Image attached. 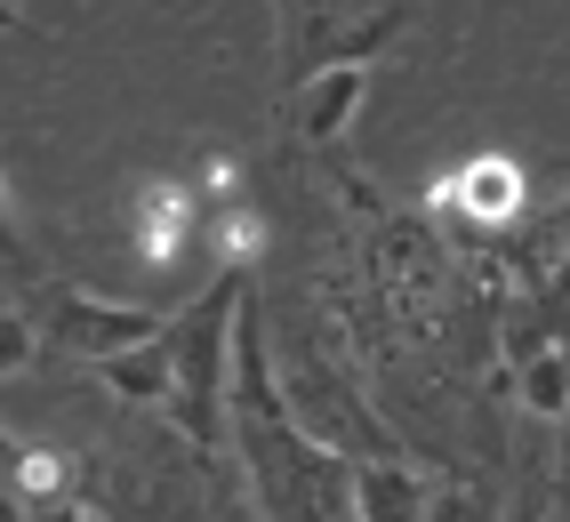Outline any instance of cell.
Wrapping results in <instances>:
<instances>
[{"instance_id": "obj_1", "label": "cell", "mask_w": 570, "mask_h": 522, "mask_svg": "<svg viewBox=\"0 0 570 522\" xmlns=\"http://www.w3.org/2000/svg\"><path fill=\"white\" fill-rule=\"evenodd\" d=\"M225 418H234V451L265 522H354V466L322 451L314 434H297V418L282 410L257 297H242V322H234V402H225Z\"/></svg>"}, {"instance_id": "obj_2", "label": "cell", "mask_w": 570, "mask_h": 522, "mask_svg": "<svg viewBox=\"0 0 570 522\" xmlns=\"http://www.w3.org/2000/svg\"><path fill=\"white\" fill-rule=\"evenodd\" d=\"M242 297H249V274L242 266H217V282H202L185 297V314H169L161 346H169V426L194 442L202 466H225L234 451V322H242Z\"/></svg>"}, {"instance_id": "obj_3", "label": "cell", "mask_w": 570, "mask_h": 522, "mask_svg": "<svg viewBox=\"0 0 570 522\" xmlns=\"http://www.w3.org/2000/svg\"><path fill=\"white\" fill-rule=\"evenodd\" d=\"M274 386H282V410L297 418V434H314L322 451H337L346 466H377V459H410L402 442H394V426L370 410V394L337 370L330 354H314V346H297V354H282L274 362Z\"/></svg>"}, {"instance_id": "obj_4", "label": "cell", "mask_w": 570, "mask_h": 522, "mask_svg": "<svg viewBox=\"0 0 570 522\" xmlns=\"http://www.w3.org/2000/svg\"><path fill=\"white\" fill-rule=\"evenodd\" d=\"M282 9V72L289 89L337 65H370L402 32L410 0H274Z\"/></svg>"}, {"instance_id": "obj_5", "label": "cell", "mask_w": 570, "mask_h": 522, "mask_svg": "<svg viewBox=\"0 0 570 522\" xmlns=\"http://www.w3.org/2000/svg\"><path fill=\"white\" fill-rule=\"evenodd\" d=\"M24 314H32V329L57 346V354H72V362H112V354H129V346H154L161 338V314L154 306H129V297H97V289H81V282H41V289H24Z\"/></svg>"}, {"instance_id": "obj_6", "label": "cell", "mask_w": 570, "mask_h": 522, "mask_svg": "<svg viewBox=\"0 0 570 522\" xmlns=\"http://www.w3.org/2000/svg\"><path fill=\"white\" fill-rule=\"evenodd\" d=\"M434 209L474 234H507V226H522V169L507 154H474L434 185Z\"/></svg>"}, {"instance_id": "obj_7", "label": "cell", "mask_w": 570, "mask_h": 522, "mask_svg": "<svg viewBox=\"0 0 570 522\" xmlns=\"http://www.w3.org/2000/svg\"><path fill=\"white\" fill-rule=\"evenodd\" d=\"M194 234H202V194H194V185L145 177L137 194H129V242H137L145 266H177Z\"/></svg>"}, {"instance_id": "obj_8", "label": "cell", "mask_w": 570, "mask_h": 522, "mask_svg": "<svg viewBox=\"0 0 570 522\" xmlns=\"http://www.w3.org/2000/svg\"><path fill=\"white\" fill-rule=\"evenodd\" d=\"M362 97H370V72H362V65H337V72H314V81H297V89H289V137L337 145V137L354 129Z\"/></svg>"}, {"instance_id": "obj_9", "label": "cell", "mask_w": 570, "mask_h": 522, "mask_svg": "<svg viewBox=\"0 0 570 522\" xmlns=\"http://www.w3.org/2000/svg\"><path fill=\"white\" fill-rule=\"evenodd\" d=\"M426 499H434V482L410 459L354 466V522H426Z\"/></svg>"}, {"instance_id": "obj_10", "label": "cell", "mask_w": 570, "mask_h": 522, "mask_svg": "<svg viewBox=\"0 0 570 522\" xmlns=\"http://www.w3.org/2000/svg\"><path fill=\"white\" fill-rule=\"evenodd\" d=\"M97 378L121 394V402H169V346L161 338L154 346H129V354L97 362Z\"/></svg>"}, {"instance_id": "obj_11", "label": "cell", "mask_w": 570, "mask_h": 522, "mask_svg": "<svg viewBox=\"0 0 570 522\" xmlns=\"http://www.w3.org/2000/svg\"><path fill=\"white\" fill-rule=\"evenodd\" d=\"M426 522H499V491H490V482H434V499H426Z\"/></svg>"}, {"instance_id": "obj_12", "label": "cell", "mask_w": 570, "mask_h": 522, "mask_svg": "<svg viewBox=\"0 0 570 522\" xmlns=\"http://www.w3.org/2000/svg\"><path fill=\"white\" fill-rule=\"evenodd\" d=\"M0 274H9L17 289H41V257H32V242L17 234V209H9V185H0Z\"/></svg>"}, {"instance_id": "obj_13", "label": "cell", "mask_w": 570, "mask_h": 522, "mask_svg": "<svg viewBox=\"0 0 570 522\" xmlns=\"http://www.w3.org/2000/svg\"><path fill=\"white\" fill-rule=\"evenodd\" d=\"M41 354V329H32L24 306H0V378H17V370Z\"/></svg>"}, {"instance_id": "obj_14", "label": "cell", "mask_w": 570, "mask_h": 522, "mask_svg": "<svg viewBox=\"0 0 570 522\" xmlns=\"http://www.w3.org/2000/svg\"><path fill=\"white\" fill-rule=\"evenodd\" d=\"M24 506V522H105L89 499H17Z\"/></svg>"}, {"instance_id": "obj_15", "label": "cell", "mask_w": 570, "mask_h": 522, "mask_svg": "<svg viewBox=\"0 0 570 522\" xmlns=\"http://www.w3.org/2000/svg\"><path fill=\"white\" fill-rule=\"evenodd\" d=\"M554 522H570V410H562V442H554Z\"/></svg>"}, {"instance_id": "obj_16", "label": "cell", "mask_w": 570, "mask_h": 522, "mask_svg": "<svg viewBox=\"0 0 570 522\" xmlns=\"http://www.w3.org/2000/svg\"><path fill=\"white\" fill-rule=\"evenodd\" d=\"M547 506H554V499H547V482H522V499H514L507 522H547Z\"/></svg>"}, {"instance_id": "obj_17", "label": "cell", "mask_w": 570, "mask_h": 522, "mask_svg": "<svg viewBox=\"0 0 570 522\" xmlns=\"http://www.w3.org/2000/svg\"><path fill=\"white\" fill-rule=\"evenodd\" d=\"M17 466H24V442H17L9 426H0V491H9V482H17Z\"/></svg>"}, {"instance_id": "obj_18", "label": "cell", "mask_w": 570, "mask_h": 522, "mask_svg": "<svg viewBox=\"0 0 570 522\" xmlns=\"http://www.w3.org/2000/svg\"><path fill=\"white\" fill-rule=\"evenodd\" d=\"M0 522H24V506H17L9 491H0Z\"/></svg>"}, {"instance_id": "obj_19", "label": "cell", "mask_w": 570, "mask_h": 522, "mask_svg": "<svg viewBox=\"0 0 570 522\" xmlns=\"http://www.w3.org/2000/svg\"><path fill=\"white\" fill-rule=\"evenodd\" d=\"M9 24H17V9H9V0H0V32H9Z\"/></svg>"}]
</instances>
